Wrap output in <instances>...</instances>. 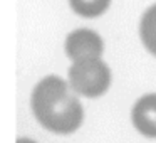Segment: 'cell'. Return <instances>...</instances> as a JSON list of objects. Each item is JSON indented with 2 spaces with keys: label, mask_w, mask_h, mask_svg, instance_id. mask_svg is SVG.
<instances>
[{
  "label": "cell",
  "mask_w": 156,
  "mask_h": 143,
  "mask_svg": "<svg viewBox=\"0 0 156 143\" xmlns=\"http://www.w3.org/2000/svg\"><path fill=\"white\" fill-rule=\"evenodd\" d=\"M69 84L81 96L99 98L111 84V71L101 57L74 61L69 69Z\"/></svg>",
  "instance_id": "cell-2"
},
{
  "label": "cell",
  "mask_w": 156,
  "mask_h": 143,
  "mask_svg": "<svg viewBox=\"0 0 156 143\" xmlns=\"http://www.w3.org/2000/svg\"><path fill=\"white\" fill-rule=\"evenodd\" d=\"M134 128L148 138H156V94H146L136 101L131 111Z\"/></svg>",
  "instance_id": "cell-4"
},
{
  "label": "cell",
  "mask_w": 156,
  "mask_h": 143,
  "mask_svg": "<svg viewBox=\"0 0 156 143\" xmlns=\"http://www.w3.org/2000/svg\"><path fill=\"white\" fill-rule=\"evenodd\" d=\"M17 143H35V141H32V140H27V138H20V140H17Z\"/></svg>",
  "instance_id": "cell-7"
},
{
  "label": "cell",
  "mask_w": 156,
  "mask_h": 143,
  "mask_svg": "<svg viewBox=\"0 0 156 143\" xmlns=\"http://www.w3.org/2000/svg\"><path fill=\"white\" fill-rule=\"evenodd\" d=\"M32 109L45 130L59 135L74 133L84 119L79 99L59 76H47L35 86L32 93Z\"/></svg>",
  "instance_id": "cell-1"
},
{
  "label": "cell",
  "mask_w": 156,
  "mask_h": 143,
  "mask_svg": "<svg viewBox=\"0 0 156 143\" xmlns=\"http://www.w3.org/2000/svg\"><path fill=\"white\" fill-rule=\"evenodd\" d=\"M139 34L144 47L156 56V4L144 12L139 25Z\"/></svg>",
  "instance_id": "cell-5"
},
{
  "label": "cell",
  "mask_w": 156,
  "mask_h": 143,
  "mask_svg": "<svg viewBox=\"0 0 156 143\" xmlns=\"http://www.w3.org/2000/svg\"><path fill=\"white\" fill-rule=\"evenodd\" d=\"M72 10L81 17H99L108 10L111 0H69Z\"/></svg>",
  "instance_id": "cell-6"
},
{
  "label": "cell",
  "mask_w": 156,
  "mask_h": 143,
  "mask_svg": "<svg viewBox=\"0 0 156 143\" xmlns=\"http://www.w3.org/2000/svg\"><path fill=\"white\" fill-rule=\"evenodd\" d=\"M104 51L102 39L89 29H77L66 39V54L72 61L101 57Z\"/></svg>",
  "instance_id": "cell-3"
}]
</instances>
